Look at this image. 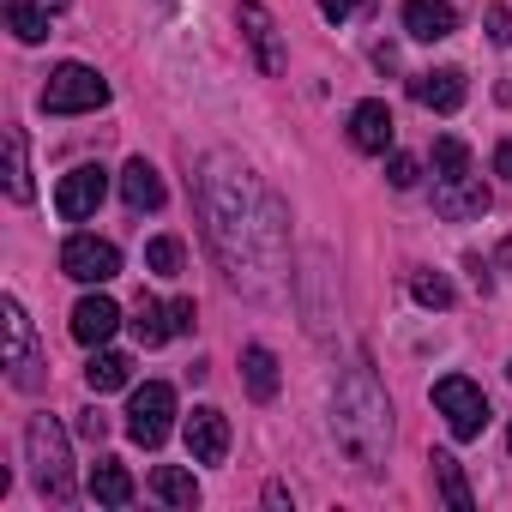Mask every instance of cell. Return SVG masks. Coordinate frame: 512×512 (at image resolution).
<instances>
[{
	"label": "cell",
	"instance_id": "10",
	"mask_svg": "<svg viewBox=\"0 0 512 512\" xmlns=\"http://www.w3.org/2000/svg\"><path fill=\"white\" fill-rule=\"evenodd\" d=\"M103 193H109V169H103V163H79V169L61 175V187H55V211H61L67 223H85V217L103 205Z\"/></svg>",
	"mask_w": 512,
	"mask_h": 512
},
{
	"label": "cell",
	"instance_id": "20",
	"mask_svg": "<svg viewBox=\"0 0 512 512\" xmlns=\"http://www.w3.org/2000/svg\"><path fill=\"white\" fill-rule=\"evenodd\" d=\"M151 494H157L163 506H181V512L199 506V482H193L181 464H157V470H151Z\"/></svg>",
	"mask_w": 512,
	"mask_h": 512
},
{
	"label": "cell",
	"instance_id": "29",
	"mask_svg": "<svg viewBox=\"0 0 512 512\" xmlns=\"http://www.w3.org/2000/svg\"><path fill=\"white\" fill-rule=\"evenodd\" d=\"M488 37H494L500 49H512V13H506V7H488Z\"/></svg>",
	"mask_w": 512,
	"mask_h": 512
},
{
	"label": "cell",
	"instance_id": "4",
	"mask_svg": "<svg viewBox=\"0 0 512 512\" xmlns=\"http://www.w3.org/2000/svg\"><path fill=\"white\" fill-rule=\"evenodd\" d=\"M25 458H31V482L49 494V500H73V458H67V428L55 416H31L25 428Z\"/></svg>",
	"mask_w": 512,
	"mask_h": 512
},
{
	"label": "cell",
	"instance_id": "30",
	"mask_svg": "<svg viewBox=\"0 0 512 512\" xmlns=\"http://www.w3.org/2000/svg\"><path fill=\"white\" fill-rule=\"evenodd\" d=\"M79 434H85V440H103V434H109V416H103V410H85V416H79Z\"/></svg>",
	"mask_w": 512,
	"mask_h": 512
},
{
	"label": "cell",
	"instance_id": "7",
	"mask_svg": "<svg viewBox=\"0 0 512 512\" xmlns=\"http://www.w3.org/2000/svg\"><path fill=\"white\" fill-rule=\"evenodd\" d=\"M169 428H175V392H169L163 380H145V386L133 392V404H127V434L151 452V446L169 440Z\"/></svg>",
	"mask_w": 512,
	"mask_h": 512
},
{
	"label": "cell",
	"instance_id": "33",
	"mask_svg": "<svg viewBox=\"0 0 512 512\" xmlns=\"http://www.w3.org/2000/svg\"><path fill=\"white\" fill-rule=\"evenodd\" d=\"M506 446H512V428H506Z\"/></svg>",
	"mask_w": 512,
	"mask_h": 512
},
{
	"label": "cell",
	"instance_id": "1",
	"mask_svg": "<svg viewBox=\"0 0 512 512\" xmlns=\"http://www.w3.org/2000/svg\"><path fill=\"white\" fill-rule=\"evenodd\" d=\"M199 205H205V235L217 247L229 284L247 296H272L284 278V211H278V199L235 157H205Z\"/></svg>",
	"mask_w": 512,
	"mask_h": 512
},
{
	"label": "cell",
	"instance_id": "32",
	"mask_svg": "<svg viewBox=\"0 0 512 512\" xmlns=\"http://www.w3.org/2000/svg\"><path fill=\"white\" fill-rule=\"evenodd\" d=\"M494 175L512 181V139H500V151H494Z\"/></svg>",
	"mask_w": 512,
	"mask_h": 512
},
{
	"label": "cell",
	"instance_id": "9",
	"mask_svg": "<svg viewBox=\"0 0 512 512\" xmlns=\"http://www.w3.org/2000/svg\"><path fill=\"white\" fill-rule=\"evenodd\" d=\"M0 320H7V374L19 392H31L43 374H37V338H31V314L19 308V296L0 302Z\"/></svg>",
	"mask_w": 512,
	"mask_h": 512
},
{
	"label": "cell",
	"instance_id": "18",
	"mask_svg": "<svg viewBox=\"0 0 512 512\" xmlns=\"http://www.w3.org/2000/svg\"><path fill=\"white\" fill-rule=\"evenodd\" d=\"M121 199H127L133 211H163V175H157L145 157H133V163L121 169Z\"/></svg>",
	"mask_w": 512,
	"mask_h": 512
},
{
	"label": "cell",
	"instance_id": "25",
	"mask_svg": "<svg viewBox=\"0 0 512 512\" xmlns=\"http://www.w3.org/2000/svg\"><path fill=\"white\" fill-rule=\"evenodd\" d=\"M7 193L19 205H31V157H25V127H7Z\"/></svg>",
	"mask_w": 512,
	"mask_h": 512
},
{
	"label": "cell",
	"instance_id": "5",
	"mask_svg": "<svg viewBox=\"0 0 512 512\" xmlns=\"http://www.w3.org/2000/svg\"><path fill=\"white\" fill-rule=\"evenodd\" d=\"M103 103H109V79H103L97 67H85V61L55 67L49 85H43V109H49V115H91V109H103Z\"/></svg>",
	"mask_w": 512,
	"mask_h": 512
},
{
	"label": "cell",
	"instance_id": "16",
	"mask_svg": "<svg viewBox=\"0 0 512 512\" xmlns=\"http://www.w3.org/2000/svg\"><path fill=\"white\" fill-rule=\"evenodd\" d=\"M115 326H121V308H115L103 290H97V296H85V302L73 308V338H79V344H91V350H97V344H109V338H115Z\"/></svg>",
	"mask_w": 512,
	"mask_h": 512
},
{
	"label": "cell",
	"instance_id": "13",
	"mask_svg": "<svg viewBox=\"0 0 512 512\" xmlns=\"http://www.w3.org/2000/svg\"><path fill=\"white\" fill-rule=\"evenodd\" d=\"M241 31L253 43V67L260 73H284V43H278V19L260 7V0H241Z\"/></svg>",
	"mask_w": 512,
	"mask_h": 512
},
{
	"label": "cell",
	"instance_id": "11",
	"mask_svg": "<svg viewBox=\"0 0 512 512\" xmlns=\"http://www.w3.org/2000/svg\"><path fill=\"white\" fill-rule=\"evenodd\" d=\"M181 440L193 452V464H223L229 458V416L217 404H199L187 422H181Z\"/></svg>",
	"mask_w": 512,
	"mask_h": 512
},
{
	"label": "cell",
	"instance_id": "3",
	"mask_svg": "<svg viewBox=\"0 0 512 512\" xmlns=\"http://www.w3.org/2000/svg\"><path fill=\"white\" fill-rule=\"evenodd\" d=\"M434 211L452 217V223L488 211V187H482V175L470 169L464 139H434Z\"/></svg>",
	"mask_w": 512,
	"mask_h": 512
},
{
	"label": "cell",
	"instance_id": "17",
	"mask_svg": "<svg viewBox=\"0 0 512 512\" xmlns=\"http://www.w3.org/2000/svg\"><path fill=\"white\" fill-rule=\"evenodd\" d=\"M67 7V0H7V31L19 43H43L49 37V19Z\"/></svg>",
	"mask_w": 512,
	"mask_h": 512
},
{
	"label": "cell",
	"instance_id": "14",
	"mask_svg": "<svg viewBox=\"0 0 512 512\" xmlns=\"http://www.w3.org/2000/svg\"><path fill=\"white\" fill-rule=\"evenodd\" d=\"M404 31L416 43H446L458 31V7L452 0H404Z\"/></svg>",
	"mask_w": 512,
	"mask_h": 512
},
{
	"label": "cell",
	"instance_id": "26",
	"mask_svg": "<svg viewBox=\"0 0 512 512\" xmlns=\"http://www.w3.org/2000/svg\"><path fill=\"white\" fill-rule=\"evenodd\" d=\"M145 266H151L157 278H181V241H175V235H151V241H145Z\"/></svg>",
	"mask_w": 512,
	"mask_h": 512
},
{
	"label": "cell",
	"instance_id": "15",
	"mask_svg": "<svg viewBox=\"0 0 512 512\" xmlns=\"http://www.w3.org/2000/svg\"><path fill=\"white\" fill-rule=\"evenodd\" d=\"M410 97H416L422 109H434V115H452V109L464 103V73H458V67H428V73L410 79Z\"/></svg>",
	"mask_w": 512,
	"mask_h": 512
},
{
	"label": "cell",
	"instance_id": "22",
	"mask_svg": "<svg viewBox=\"0 0 512 512\" xmlns=\"http://www.w3.org/2000/svg\"><path fill=\"white\" fill-rule=\"evenodd\" d=\"M127 380H133V362H127L121 350H97V356L85 362V386H91L97 398H103V392H121Z\"/></svg>",
	"mask_w": 512,
	"mask_h": 512
},
{
	"label": "cell",
	"instance_id": "8",
	"mask_svg": "<svg viewBox=\"0 0 512 512\" xmlns=\"http://www.w3.org/2000/svg\"><path fill=\"white\" fill-rule=\"evenodd\" d=\"M61 272H67L73 284H109V278L121 272V247L103 241V235H67V247H61Z\"/></svg>",
	"mask_w": 512,
	"mask_h": 512
},
{
	"label": "cell",
	"instance_id": "23",
	"mask_svg": "<svg viewBox=\"0 0 512 512\" xmlns=\"http://www.w3.org/2000/svg\"><path fill=\"white\" fill-rule=\"evenodd\" d=\"M91 494H97L103 506H127V500H133L127 464H121V458H97V464H91Z\"/></svg>",
	"mask_w": 512,
	"mask_h": 512
},
{
	"label": "cell",
	"instance_id": "19",
	"mask_svg": "<svg viewBox=\"0 0 512 512\" xmlns=\"http://www.w3.org/2000/svg\"><path fill=\"white\" fill-rule=\"evenodd\" d=\"M133 338H139L145 350L169 344V338H175V308H169V302H151V296H139V308H133Z\"/></svg>",
	"mask_w": 512,
	"mask_h": 512
},
{
	"label": "cell",
	"instance_id": "31",
	"mask_svg": "<svg viewBox=\"0 0 512 512\" xmlns=\"http://www.w3.org/2000/svg\"><path fill=\"white\" fill-rule=\"evenodd\" d=\"M356 7H362V0H320V13H326L332 25H344V19H350Z\"/></svg>",
	"mask_w": 512,
	"mask_h": 512
},
{
	"label": "cell",
	"instance_id": "6",
	"mask_svg": "<svg viewBox=\"0 0 512 512\" xmlns=\"http://www.w3.org/2000/svg\"><path fill=\"white\" fill-rule=\"evenodd\" d=\"M434 410L446 416L452 440H482V428H488V398H482V386L464 380V374L434 380Z\"/></svg>",
	"mask_w": 512,
	"mask_h": 512
},
{
	"label": "cell",
	"instance_id": "12",
	"mask_svg": "<svg viewBox=\"0 0 512 512\" xmlns=\"http://www.w3.org/2000/svg\"><path fill=\"white\" fill-rule=\"evenodd\" d=\"M392 139H398V121H392V109H386L380 97H368V103H356V109H350V145H356V151L386 157V151H392Z\"/></svg>",
	"mask_w": 512,
	"mask_h": 512
},
{
	"label": "cell",
	"instance_id": "24",
	"mask_svg": "<svg viewBox=\"0 0 512 512\" xmlns=\"http://www.w3.org/2000/svg\"><path fill=\"white\" fill-rule=\"evenodd\" d=\"M428 464H434V482H440V500H446L452 512H470L476 500H470V482H464V464H458L452 452H434Z\"/></svg>",
	"mask_w": 512,
	"mask_h": 512
},
{
	"label": "cell",
	"instance_id": "28",
	"mask_svg": "<svg viewBox=\"0 0 512 512\" xmlns=\"http://www.w3.org/2000/svg\"><path fill=\"white\" fill-rule=\"evenodd\" d=\"M386 181H392V187H416V181H422V163H416V157H404V151H392Z\"/></svg>",
	"mask_w": 512,
	"mask_h": 512
},
{
	"label": "cell",
	"instance_id": "21",
	"mask_svg": "<svg viewBox=\"0 0 512 512\" xmlns=\"http://www.w3.org/2000/svg\"><path fill=\"white\" fill-rule=\"evenodd\" d=\"M241 374H247V392L260 398V404H272V398H278V356H272L266 344L241 350Z\"/></svg>",
	"mask_w": 512,
	"mask_h": 512
},
{
	"label": "cell",
	"instance_id": "27",
	"mask_svg": "<svg viewBox=\"0 0 512 512\" xmlns=\"http://www.w3.org/2000/svg\"><path fill=\"white\" fill-rule=\"evenodd\" d=\"M410 290H416V302H422V308H452V284H446L440 272H416V278H410Z\"/></svg>",
	"mask_w": 512,
	"mask_h": 512
},
{
	"label": "cell",
	"instance_id": "2",
	"mask_svg": "<svg viewBox=\"0 0 512 512\" xmlns=\"http://www.w3.org/2000/svg\"><path fill=\"white\" fill-rule=\"evenodd\" d=\"M332 434L362 470H380V458L392 446V404H386V392H380L368 362H356L338 380V392H332Z\"/></svg>",
	"mask_w": 512,
	"mask_h": 512
}]
</instances>
